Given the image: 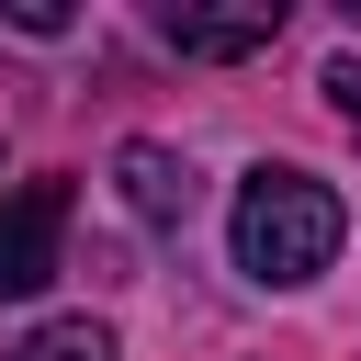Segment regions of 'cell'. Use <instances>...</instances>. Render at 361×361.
I'll use <instances>...</instances> for the list:
<instances>
[{
    "label": "cell",
    "mask_w": 361,
    "mask_h": 361,
    "mask_svg": "<svg viewBox=\"0 0 361 361\" xmlns=\"http://www.w3.org/2000/svg\"><path fill=\"white\" fill-rule=\"evenodd\" d=\"M226 237H237V271H248V282H282V293H293V282H316V271L338 259L350 203H338L316 169H248Z\"/></svg>",
    "instance_id": "obj_1"
},
{
    "label": "cell",
    "mask_w": 361,
    "mask_h": 361,
    "mask_svg": "<svg viewBox=\"0 0 361 361\" xmlns=\"http://www.w3.org/2000/svg\"><path fill=\"white\" fill-rule=\"evenodd\" d=\"M68 271V180H11L0 192V305L45 293Z\"/></svg>",
    "instance_id": "obj_2"
},
{
    "label": "cell",
    "mask_w": 361,
    "mask_h": 361,
    "mask_svg": "<svg viewBox=\"0 0 361 361\" xmlns=\"http://www.w3.org/2000/svg\"><path fill=\"white\" fill-rule=\"evenodd\" d=\"M158 34H169L180 56H259V45L282 34V0H237V11H192V0H169Z\"/></svg>",
    "instance_id": "obj_3"
},
{
    "label": "cell",
    "mask_w": 361,
    "mask_h": 361,
    "mask_svg": "<svg viewBox=\"0 0 361 361\" xmlns=\"http://www.w3.org/2000/svg\"><path fill=\"white\" fill-rule=\"evenodd\" d=\"M113 180H124V203H135L147 226H180V214H192V192H203V180H192V158H180V147H158V135H135V147L113 158Z\"/></svg>",
    "instance_id": "obj_4"
},
{
    "label": "cell",
    "mask_w": 361,
    "mask_h": 361,
    "mask_svg": "<svg viewBox=\"0 0 361 361\" xmlns=\"http://www.w3.org/2000/svg\"><path fill=\"white\" fill-rule=\"evenodd\" d=\"M11 361H124V350H113V327H90V316H45V327H23Z\"/></svg>",
    "instance_id": "obj_5"
},
{
    "label": "cell",
    "mask_w": 361,
    "mask_h": 361,
    "mask_svg": "<svg viewBox=\"0 0 361 361\" xmlns=\"http://www.w3.org/2000/svg\"><path fill=\"white\" fill-rule=\"evenodd\" d=\"M327 113L361 135V56H338V68H327Z\"/></svg>",
    "instance_id": "obj_6"
},
{
    "label": "cell",
    "mask_w": 361,
    "mask_h": 361,
    "mask_svg": "<svg viewBox=\"0 0 361 361\" xmlns=\"http://www.w3.org/2000/svg\"><path fill=\"white\" fill-rule=\"evenodd\" d=\"M0 23H11V34H68V11H56V0H0Z\"/></svg>",
    "instance_id": "obj_7"
}]
</instances>
